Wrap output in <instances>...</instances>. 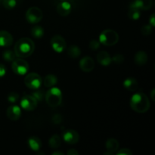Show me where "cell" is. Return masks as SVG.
I'll return each mask as SVG.
<instances>
[{
	"label": "cell",
	"mask_w": 155,
	"mask_h": 155,
	"mask_svg": "<svg viewBox=\"0 0 155 155\" xmlns=\"http://www.w3.org/2000/svg\"><path fill=\"white\" fill-rule=\"evenodd\" d=\"M35 49V44L29 38H21L17 41L14 48V51L17 57L24 58L29 57L33 54Z\"/></svg>",
	"instance_id": "6da1fadb"
},
{
	"label": "cell",
	"mask_w": 155,
	"mask_h": 155,
	"mask_svg": "<svg viewBox=\"0 0 155 155\" xmlns=\"http://www.w3.org/2000/svg\"><path fill=\"white\" fill-rule=\"evenodd\" d=\"M130 107L138 113H145L150 108V101L148 96L142 92H136L130 98Z\"/></svg>",
	"instance_id": "7a4b0ae2"
},
{
	"label": "cell",
	"mask_w": 155,
	"mask_h": 155,
	"mask_svg": "<svg viewBox=\"0 0 155 155\" xmlns=\"http://www.w3.org/2000/svg\"><path fill=\"white\" fill-rule=\"evenodd\" d=\"M45 101L51 107H56L61 104L62 101V92L59 88H49L45 94Z\"/></svg>",
	"instance_id": "3957f363"
},
{
	"label": "cell",
	"mask_w": 155,
	"mask_h": 155,
	"mask_svg": "<svg viewBox=\"0 0 155 155\" xmlns=\"http://www.w3.org/2000/svg\"><path fill=\"white\" fill-rule=\"evenodd\" d=\"M98 41L100 43L106 46H112V45H116L118 42L119 35L114 30L107 29L100 33Z\"/></svg>",
	"instance_id": "277c9868"
},
{
	"label": "cell",
	"mask_w": 155,
	"mask_h": 155,
	"mask_svg": "<svg viewBox=\"0 0 155 155\" xmlns=\"http://www.w3.org/2000/svg\"><path fill=\"white\" fill-rule=\"evenodd\" d=\"M42 78L36 73H30L27 74L24 78V83L29 89L36 90L40 88L42 85Z\"/></svg>",
	"instance_id": "5b68a950"
},
{
	"label": "cell",
	"mask_w": 155,
	"mask_h": 155,
	"mask_svg": "<svg viewBox=\"0 0 155 155\" xmlns=\"http://www.w3.org/2000/svg\"><path fill=\"white\" fill-rule=\"evenodd\" d=\"M12 71L17 75L23 76L25 75L29 71V64L25 60L20 58H15L12 61Z\"/></svg>",
	"instance_id": "8992f818"
},
{
	"label": "cell",
	"mask_w": 155,
	"mask_h": 155,
	"mask_svg": "<svg viewBox=\"0 0 155 155\" xmlns=\"http://www.w3.org/2000/svg\"><path fill=\"white\" fill-rule=\"evenodd\" d=\"M26 20L30 24H37L42 19L43 14L42 10L37 7H31L26 12Z\"/></svg>",
	"instance_id": "52a82bcc"
},
{
	"label": "cell",
	"mask_w": 155,
	"mask_h": 155,
	"mask_svg": "<svg viewBox=\"0 0 155 155\" xmlns=\"http://www.w3.org/2000/svg\"><path fill=\"white\" fill-rule=\"evenodd\" d=\"M21 106L24 110L31 111L37 107L38 101L31 95H25L21 100Z\"/></svg>",
	"instance_id": "ba28073f"
},
{
	"label": "cell",
	"mask_w": 155,
	"mask_h": 155,
	"mask_svg": "<svg viewBox=\"0 0 155 155\" xmlns=\"http://www.w3.org/2000/svg\"><path fill=\"white\" fill-rule=\"evenodd\" d=\"M51 46L55 52L61 53L66 48V41L62 36L56 35L51 39Z\"/></svg>",
	"instance_id": "9c48e42d"
},
{
	"label": "cell",
	"mask_w": 155,
	"mask_h": 155,
	"mask_svg": "<svg viewBox=\"0 0 155 155\" xmlns=\"http://www.w3.org/2000/svg\"><path fill=\"white\" fill-rule=\"evenodd\" d=\"M64 141L68 145H75L79 142L80 136L76 130H65L62 135Z\"/></svg>",
	"instance_id": "30bf717a"
},
{
	"label": "cell",
	"mask_w": 155,
	"mask_h": 155,
	"mask_svg": "<svg viewBox=\"0 0 155 155\" xmlns=\"http://www.w3.org/2000/svg\"><path fill=\"white\" fill-rule=\"evenodd\" d=\"M153 5L152 0H133L130 3V8L139 9L142 11H147L151 8Z\"/></svg>",
	"instance_id": "8fae6325"
},
{
	"label": "cell",
	"mask_w": 155,
	"mask_h": 155,
	"mask_svg": "<svg viewBox=\"0 0 155 155\" xmlns=\"http://www.w3.org/2000/svg\"><path fill=\"white\" fill-rule=\"evenodd\" d=\"M80 68L84 72H91L95 68V61L92 58L86 56L80 60Z\"/></svg>",
	"instance_id": "7c38bea8"
},
{
	"label": "cell",
	"mask_w": 155,
	"mask_h": 155,
	"mask_svg": "<svg viewBox=\"0 0 155 155\" xmlns=\"http://www.w3.org/2000/svg\"><path fill=\"white\" fill-rule=\"evenodd\" d=\"M71 9H72V5L69 2L61 1V2H60L57 5L56 10L61 16L66 17L71 14Z\"/></svg>",
	"instance_id": "4fadbf2b"
},
{
	"label": "cell",
	"mask_w": 155,
	"mask_h": 155,
	"mask_svg": "<svg viewBox=\"0 0 155 155\" xmlns=\"http://www.w3.org/2000/svg\"><path fill=\"white\" fill-rule=\"evenodd\" d=\"M13 36L5 30L0 31V47H9L13 43Z\"/></svg>",
	"instance_id": "5bb4252c"
},
{
	"label": "cell",
	"mask_w": 155,
	"mask_h": 155,
	"mask_svg": "<svg viewBox=\"0 0 155 155\" xmlns=\"http://www.w3.org/2000/svg\"><path fill=\"white\" fill-rule=\"evenodd\" d=\"M6 114L11 120H18L21 116V109L18 105L10 106L7 109Z\"/></svg>",
	"instance_id": "9a60e30c"
},
{
	"label": "cell",
	"mask_w": 155,
	"mask_h": 155,
	"mask_svg": "<svg viewBox=\"0 0 155 155\" xmlns=\"http://www.w3.org/2000/svg\"><path fill=\"white\" fill-rule=\"evenodd\" d=\"M96 58L98 63L104 67L109 66L112 62L111 57H110V54L105 51H102L98 52L96 56Z\"/></svg>",
	"instance_id": "2e32d148"
},
{
	"label": "cell",
	"mask_w": 155,
	"mask_h": 155,
	"mask_svg": "<svg viewBox=\"0 0 155 155\" xmlns=\"http://www.w3.org/2000/svg\"><path fill=\"white\" fill-rule=\"evenodd\" d=\"M123 85H124V87L126 89L131 91V92H134V91L137 90L138 88H139L138 81L133 77H128V78L126 79L124 81Z\"/></svg>",
	"instance_id": "e0dca14e"
},
{
	"label": "cell",
	"mask_w": 155,
	"mask_h": 155,
	"mask_svg": "<svg viewBox=\"0 0 155 155\" xmlns=\"http://www.w3.org/2000/svg\"><path fill=\"white\" fill-rule=\"evenodd\" d=\"M27 144L29 148L33 151H39L42 147V142L37 136H30L27 140Z\"/></svg>",
	"instance_id": "ac0fdd59"
},
{
	"label": "cell",
	"mask_w": 155,
	"mask_h": 155,
	"mask_svg": "<svg viewBox=\"0 0 155 155\" xmlns=\"http://www.w3.org/2000/svg\"><path fill=\"white\" fill-rule=\"evenodd\" d=\"M135 63L139 66H143L148 61V55L144 51H139L136 52L134 57Z\"/></svg>",
	"instance_id": "d6986e66"
},
{
	"label": "cell",
	"mask_w": 155,
	"mask_h": 155,
	"mask_svg": "<svg viewBox=\"0 0 155 155\" xmlns=\"http://www.w3.org/2000/svg\"><path fill=\"white\" fill-rule=\"evenodd\" d=\"M105 148L107 151L114 153L119 149V142L115 139H109L106 142Z\"/></svg>",
	"instance_id": "ffe728a7"
},
{
	"label": "cell",
	"mask_w": 155,
	"mask_h": 155,
	"mask_svg": "<svg viewBox=\"0 0 155 155\" xmlns=\"http://www.w3.org/2000/svg\"><path fill=\"white\" fill-rule=\"evenodd\" d=\"M58 82V78L54 74H48V75L45 76L44 78L43 83L44 86L47 88L53 87L54 85H56Z\"/></svg>",
	"instance_id": "44dd1931"
},
{
	"label": "cell",
	"mask_w": 155,
	"mask_h": 155,
	"mask_svg": "<svg viewBox=\"0 0 155 155\" xmlns=\"http://www.w3.org/2000/svg\"><path fill=\"white\" fill-rule=\"evenodd\" d=\"M61 139L58 135H53L48 141V145L53 149L58 148L61 146Z\"/></svg>",
	"instance_id": "7402d4cb"
},
{
	"label": "cell",
	"mask_w": 155,
	"mask_h": 155,
	"mask_svg": "<svg viewBox=\"0 0 155 155\" xmlns=\"http://www.w3.org/2000/svg\"><path fill=\"white\" fill-rule=\"evenodd\" d=\"M81 54V50L77 45H73L68 48V54L72 58H77Z\"/></svg>",
	"instance_id": "603a6c76"
},
{
	"label": "cell",
	"mask_w": 155,
	"mask_h": 155,
	"mask_svg": "<svg viewBox=\"0 0 155 155\" xmlns=\"http://www.w3.org/2000/svg\"><path fill=\"white\" fill-rule=\"evenodd\" d=\"M31 35L36 39L42 38L44 36V29L40 26H36L31 29Z\"/></svg>",
	"instance_id": "cb8c5ba5"
},
{
	"label": "cell",
	"mask_w": 155,
	"mask_h": 155,
	"mask_svg": "<svg viewBox=\"0 0 155 155\" xmlns=\"http://www.w3.org/2000/svg\"><path fill=\"white\" fill-rule=\"evenodd\" d=\"M16 54H15V51H12V50H6L3 52L2 58L5 61L8 62L13 61L15 58H16Z\"/></svg>",
	"instance_id": "d4e9b609"
},
{
	"label": "cell",
	"mask_w": 155,
	"mask_h": 155,
	"mask_svg": "<svg viewBox=\"0 0 155 155\" xmlns=\"http://www.w3.org/2000/svg\"><path fill=\"white\" fill-rule=\"evenodd\" d=\"M128 16L130 19L133 20V21L139 20L141 16L140 10L136 8H130V11H129L128 12Z\"/></svg>",
	"instance_id": "484cf974"
},
{
	"label": "cell",
	"mask_w": 155,
	"mask_h": 155,
	"mask_svg": "<svg viewBox=\"0 0 155 155\" xmlns=\"http://www.w3.org/2000/svg\"><path fill=\"white\" fill-rule=\"evenodd\" d=\"M2 5L5 8L8 10H12L15 8L17 5L16 0H2Z\"/></svg>",
	"instance_id": "4316f807"
},
{
	"label": "cell",
	"mask_w": 155,
	"mask_h": 155,
	"mask_svg": "<svg viewBox=\"0 0 155 155\" xmlns=\"http://www.w3.org/2000/svg\"><path fill=\"white\" fill-rule=\"evenodd\" d=\"M7 98L9 102L14 104V103L17 102L18 101V99H19V95H18V93H16V92H11V93L8 94Z\"/></svg>",
	"instance_id": "83f0119b"
},
{
	"label": "cell",
	"mask_w": 155,
	"mask_h": 155,
	"mask_svg": "<svg viewBox=\"0 0 155 155\" xmlns=\"http://www.w3.org/2000/svg\"><path fill=\"white\" fill-rule=\"evenodd\" d=\"M152 29L153 27H151L150 24H148V25H145L144 27H142L141 32H142V35H144V36H149V35H151V33H152Z\"/></svg>",
	"instance_id": "f1b7e54d"
},
{
	"label": "cell",
	"mask_w": 155,
	"mask_h": 155,
	"mask_svg": "<svg viewBox=\"0 0 155 155\" xmlns=\"http://www.w3.org/2000/svg\"><path fill=\"white\" fill-rule=\"evenodd\" d=\"M100 46V42L97 39H92L89 43V47L91 50H97Z\"/></svg>",
	"instance_id": "f546056e"
},
{
	"label": "cell",
	"mask_w": 155,
	"mask_h": 155,
	"mask_svg": "<svg viewBox=\"0 0 155 155\" xmlns=\"http://www.w3.org/2000/svg\"><path fill=\"white\" fill-rule=\"evenodd\" d=\"M36 90L37 91H36V92H33V93L32 94V95L34 97L35 99H36L37 101H42V99H43V97H44L43 92H42V91L38 90V89H36Z\"/></svg>",
	"instance_id": "4dcf8cb0"
},
{
	"label": "cell",
	"mask_w": 155,
	"mask_h": 155,
	"mask_svg": "<svg viewBox=\"0 0 155 155\" xmlns=\"http://www.w3.org/2000/svg\"><path fill=\"white\" fill-rule=\"evenodd\" d=\"M111 59L115 64H121L124 62V57L121 54H117L113 58H111Z\"/></svg>",
	"instance_id": "1f68e13d"
},
{
	"label": "cell",
	"mask_w": 155,
	"mask_h": 155,
	"mask_svg": "<svg viewBox=\"0 0 155 155\" xmlns=\"http://www.w3.org/2000/svg\"><path fill=\"white\" fill-rule=\"evenodd\" d=\"M51 119H52V122L57 125V124H60L62 121V117L60 114H56L53 115Z\"/></svg>",
	"instance_id": "d6a6232c"
},
{
	"label": "cell",
	"mask_w": 155,
	"mask_h": 155,
	"mask_svg": "<svg viewBox=\"0 0 155 155\" xmlns=\"http://www.w3.org/2000/svg\"><path fill=\"white\" fill-rule=\"evenodd\" d=\"M117 155H120V154H123V155H132L133 154V152H132L131 151H130V149H128V148H122V149L119 150V151L117 152Z\"/></svg>",
	"instance_id": "836d02e7"
},
{
	"label": "cell",
	"mask_w": 155,
	"mask_h": 155,
	"mask_svg": "<svg viewBox=\"0 0 155 155\" xmlns=\"http://www.w3.org/2000/svg\"><path fill=\"white\" fill-rule=\"evenodd\" d=\"M6 68L4 64H0V78L4 77L6 74Z\"/></svg>",
	"instance_id": "e575fe53"
},
{
	"label": "cell",
	"mask_w": 155,
	"mask_h": 155,
	"mask_svg": "<svg viewBox=\"0 0 155 155\" xmlns=\"http://www.w3.org/2000/svg\"><path fill=\"white\" fill-rule=\"evenodd\" d=\"M154 16H155L154 14H152V15H151V17H150V18H149V24H150V25H151L152 27H154V26H155Z\"/></svg>",
	"instance_id": "d590c367"
},
{
	"label": "cell",
	"mask_w": 155,
	"mask_h": 155,
	"mask_svg": "<svg viewBox=\"0 0 155 155\" xmlns=\"http://www.w3.org/2000/svg\"><path fill=\"white\" fill-rule=\"evenodd\" d=\"M68 155H78L79 152L75 149H70L69 151H68Z\"/></svg>",
	"instance_id": "8d00e7d4"
},
{
	"label": "cell",
	"mask_w": 155,
	"mask_h": 155,
	"mask_svg": "<svg viewBox=\"0 0 155 155\" xmlns=\"http://www.w3.org/2000/svg\"><path fill=\"white\" fill-rule=\"evenodd\" d=\"M154 92H155L154 89H153L152 90H151V99H152V101H154V100H155V98H154Z\"/></svg>",
	"instance_id": "74e56055"
},
{
	"label": "cell",
	"mask_w": 155,
	"mask_h": 155,
	"mask_svg": "<svg viewBox=\"0 0 155 155\" xmlns=\"http://www.w3.org/2000/svg\"><path fill=\"white\" fill-rule=\"evenodd\" d=\"M52 154L55 155V154H61V155H63L64 153L63 152H60V151H54V152L52 153Z\"/></svg>",
	"instance_id": "f35d334b"
},
{
	"label": "cell",
	"mask_w": 155,
	"mask_h": 155,
	"mask_svg": "<svg viewBox=\"0 0 155 155\" xmlns=\"http://www.w3.org/2000/svg\"><path fill=\"white\" fill-rule=\"evenodd\" d=\"M60 1H68V0H60Z\"/></svg>",
	"instance_id": "ab89813d"
}]
</instances>
